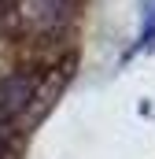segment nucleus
I'll list each match as a JSON object with an SVG mask.
<instances>
[{"label":"nucleus","mask_w":155,"mask_h":159,"mask_svg":"<svg viewBox=\"0 0 155 159\" xmlns=\"http://www.w3.org/2000/svg\"><path fill=\"white\" fill-rule=\"evenodd\" d=\"M11 22L22 37H55L70 22V0H11Z\"/></svg>","instance_id":"nucleus-1"},{"label":"nucleus","mask_w":155,"mask_h":159,"mask_svg":"<svg viewBox=\"0 0 155 159\" xmlns=\"http://www.w3.org/2000/svg\"><path fill=\"white\" fill-rule=\"evenodd\" d=\"M37 74L30 70H11L7 78H0V122L22 115L33 100H37Z\"/></svg>","instance_id":"nucleus-2"},{"label":"nucleus","mask_w":155,"mask_h":159,"mask_svg":"<svg viewBox=\"0 0 155 159\" xmlns=\"http://www.w3.org/2000/svg\"><path fill=\"white\" fill-rule=\"evenodd\" d=\"M152 44H155V4H152V11H148V26L140 34V48H152Z\"/></svg>","instance_id":"nucleus-3"},{"label":"nucleus","mask_w":155,"mask_h":159,"mask_svg":"<svg viewBox=\"0 0 155 159\" xmlns=\"http://www.w3.org/2000/svg\"><path fill=\"white\" fill-rule=\"evenodd\" d=\"M0 159H11V152H7V144L0 141Z\"/></svg>","instance_id":"nucleus-4"}]
</instances>
